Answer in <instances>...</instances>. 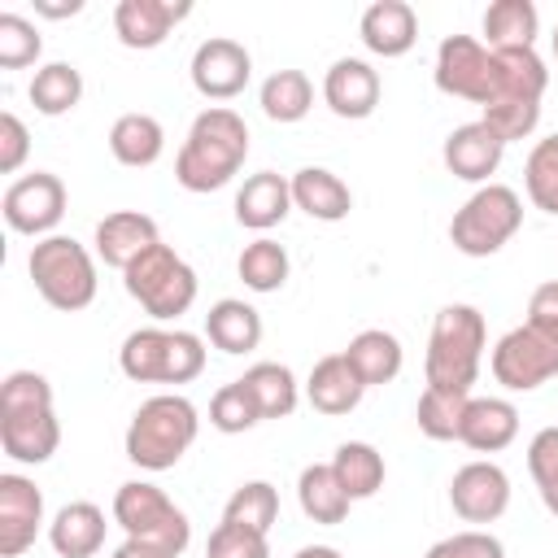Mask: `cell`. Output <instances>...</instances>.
<instances>
[{
	"label": "cell",
	"instance_id": "obj_1",
	"mask_svg": "<svg viewBox=\"0 0 558 558\" xmlns=\"http://www.w3.org/2000/svg\"><path fill=\"white\" fill-rule=\"evenodd\" d=\"M248 157V126L231 105H209L192 118L187 140L174 157V183L187 192L227 187Z\"/></svg>",
	"mask_w": 558,
	"mask_h": 558
},
{
	"label": "cell",
	"instance_id": "obj_2",
	"mask_svg": "<svg viewBox=\"0 0 558 558\" xmlns=\"http://www.w3.org/2000/svg\"><path fill=\"white\" fill-rule=\"evenodd\" d=\"M61 423L52 410V384L39 371H9L0 384V449L22 466H39L57 453Z\"/></svg>",
	"mask_w": 558,
	"mask_h": 558
},
{
	"label": "cell",
	"instance_id": "obj_3",
	"mask_svg": "<svg viewBox=\"0 0 558 558\" xmlns=\"http://www.w3.org/2000/svg\"><path fill=\"white\" fill-rule=\"evenodd\" d=\"M484 349H488V323L475 305H445L432 318V336H427V357H423V375L427 388H449V392H471V384L480 379L484 366Z\"/></svg>",
	"mask_w": 558,
	"mask_h": 558
},
{
	"label": "cell",
	"instance_id": "obj_4",
	"mask_svg": "<svg viewBox=\"0 0 558 558\" xmlns=\"http://www.w3.org/2000/svg\"><path fill=\"white\" fill-rule=\"evenodd\" d=\"M196 432H201L196 405L183 392H157L131 414L122 445L140 471H170L196 445Z\"/></svg>",
	"mask_w": 558,
	"mask_h": 558
},
{
	"label": "cell",
	"instance_id": "obj_5",
	"mask_svg": "<svg viewBox=\"0 0 558 558\" xmlns=\"http://www.w3.org/2000/svg\"><path fill=\"white\" fill-rule=\"evenodd\" d=\"M26 270H31L35 292L52 310H61V314L87 310L96 301V288H100L96 257L74 235H44V240H35L31 257H26Z\"/></svg>",
	"mask_w": 558,
	"mask_h": 558
},
{
	"label": "cell",
	"instance_id": "obj_6",
	"mask_svg": "<svg viewBox=\"0 0 558 558\" xmlns=\"http://www.w3.org/2000/svg\"><path fill=\"white\" fill-rule=\"evenodd\" d=\"M118 366L135 384H192L205 371V340L183 327H135L118 349Z\"/></svg>",
	"mask_w": 558,
	"mask_h": 558
},
{
	"label": "cell",
	"instance_id": "obj_7",
	"mask_svg": "<svg viewBox=\"0 0 558 558\" xmlns=\"http://www.w3.org/2000/svg\"><path fill=\"white\" fill-rule=\"evenodd\" d=\"M113 523L126 532V541H140L161 558H179L192 541L187 514L166 497V488L148 480H126L113 493Z\"/></svg>",
	"mask_w": 558,
	"mask_h": 558
},
{
	"label": "cell",
	"instance_id": "obj_8",
	"mask_svg": "<svg viewBox=\"0 0 558 558\" xmlns=\"http://www.w3.org/2000/svg\"><path fill=\"white\" fill-rule=\"evenodd\" d=\"M519 227H523L519 192L506 183H484L449 218V244L466 257H493L519 235Z\"/></svg>",
	"mask_w": 558,
	"mask_h": 558
},
{
	"label": "cell",
	"instance_id": "obj_9",
	"mask_svg": "<svg viewBox=\"0 0 558 558\" xmlns=\"http://www.w3.org/2000/svg\"><path fill=\"white\" fill-rule=\"evenodd\" d=\"M122 288H126L131 301L144 305V314L153 323H170V318L192 310V301H196V270L170 244H153L148 253H140L122 270Z\"/></svg>",
	"mask_w": 558,
	"mask_h": 558
},
{
	"label": "cell",
	"instance_id": "obj_10",
	"mask_svg": "<svg viewBox=\"0 0 558 558\" xmlns=\"http://www.w3.org/2000/svg\"><path fill=\"white\" fill-rule=\"evenodd\" d=\"M488 366L501 388L532 392L558 375V331H549L541 323H519L493 344Z\"/></svg>",
	"mask_w": 558,
	"mask_h": 558
},
{
	"label": "cell",
	"instance_id": "obj_11",
	"mask_svg": "<svg viewBox=\"0 0 558 558\" xmlns=\"http://www.w3.org/2000/svg\"><path fill=\"white\" fill-rule=\"evenodd\" d=\"M65 201H70L65 183L52 170H35V174H22L4 187L0 209H4L9 231L44 240V235H57V222L65 218Z\"/></svg>",
	"mask_w": 558,
	"mask_h": 558
},
{
	"label": "cell",
	"instance_id": "obj_12",
	"mask_svg": "<svg viewBox=\"0 0 558 558\" xmlns=\"http://www.w3.org/2000/svg\"><path fill=\"white\" fill-rule=\"evenodd\" d=\"M432 78L445 96H458V100H471L484 109L493 96V52L475 35H445L436 48Z\"/></svg>",
	"mask_w": 558,
	"mask_h": 558
},
{
	"label": "cell",
	"instance_id": "obj_13",
	"mask_svg": "<svg viewBox=\"0 0 558 558\" xmlns=\"http://www.w3.org/2000/svg\"><path fill=\"white\" fill-rule=\"evenodd\" d=\"M187 74H192V87L205 100H235L253 78V57H248V48L240 39L209 35V39L196 44Z\"/></svg>",
	"mask_w": 558,
	"mask_h": 558
},
{
	"label": "cell",
	"instance_id": "obj_14",
	"mask_svg": "<svg viewBox=\"0 0 558 558\" xmlns=\"http://www.w3.org/2000/svg\"><path fill=\"white\" fill-rule=\"evenodd\" d=\"M449 506H453V514L462 523H475V527L480 523H497L506 514V506H510V475L497 462L475 458V462H466V466L453 471V480H449Z\"/></svg>",
	"mask_w": 558,
	"mask_h": 558
},
{
	"label": "cell",
	"instance_id": "obj_15",
	"mask_svg": "<svg viewBox=\"0 0 558 558\" xmlns=\"http://www.w3.org/2000/svg\"><path fill=\"white\" fill-rule=\"evenodd\" d=\"M44 527V493L35 480L4 471L0 475V558H17L35 545Z\"/></svg>",
	"mask_w": 558,
	"mask_h": 558
},
{
	"label": "cell",
	"instance_id": "obj_16",
	"mask_svg": "<svg viewBox=\"0 0 558 558\" xmlns=\"http://www.w3.org/2000/svg\"><path fill=\"white\" fill-rule=\"evenodd\" d=\"M384 96V83H379V70L362 57H340L327 65L323 74V105L336 113V118H371L375 105Z\"/></svg>",
	"mask_w": 558,
	"mask_h": 558
},
{
	"label": "cell",
	"instance_id": "obj_17",
	"mask_svg": "<svg viewBox=\"0 0 558 558\" xmlns=\"http://www.w3.org/2000/svg\"><path fill=\"white\" fill-rule=\"evenodd\" d=\"M192 13L187 0H118L113 4V35L122 48H161L166 35Z\"/></svg>",
	"mask_w": 558,
	"mask_h": 558
},
{
	"label": "cell",
	"instance_id": "obj_18",
	"mask_svg": "<svg viewBox=\"0 0 558 558\" xmlns=\"http://www.w3.org/2000/svg\"><path fill=\"white\" fill-rule=\"evenodd\" d=\"M440 157H445V170H449L453 179L484 187V183H493V174H497V166H501V157H506V144L475 118V122H462V126H453V131L445 135Z\"/></svg>",
	"mask_w": 558,
	"mask_h": 558
},
{
	"label": "cell",
	"instance_id": "obj_19",
	"mask_svg": "<svg viewBox=\"0 0 558 558\" xmlns=\"http://www.w3.org/2000/svg\"><path fill=\"white\" fill-rule=\"evenodd\" d=\"M153 244H161V231L140 209H113V214H105L96 222V257L105 266H113V270H126Z\"/></svg>",
	"mask_w": 558,
	"mask_h": 558
},
{
	"label": "cell",
	"instance_id": "obj_20",
	"mask_svg": "<svg viewBox=\"0 0 558 558\" xmlns=\"http://www.w3.org/2000/svg\"><path fill=\"white\" fill-rule=\"evenodd\" d=\"M357 35L362 44L375 52V57H405L414 44H418V13L405 4V0H375L362 9V22H357Z\"/></svg>",
	"mask_w": 558,
	"mask_h": 558
},
{
	"label": "cell",
	"instance_id": "obj_21",
	"mask_svg": "<svg viewBox=\"0 0 558 558\" xmlns=\"http://www.w3.org/2000/svg\"><path fill=\"white\" fill-rule=\"evenodd\" d=\"M292 179L275 174V170H257L240 183L235 192V222L248 231H270L292 214Z\"/></svg>",
	"mask_w": 558,
	"mask_h": 558
},
{
	"label": "cell",
	"instance_id": "obj_22",
	"mask_svg": "<svg viewBox=\"0 0 558 558\" xmlns=\"http://www.w3.org/2000/svg\"><path fill=\"white\" fill-rule=\"evenodd\" d=\"M362 392H366V384L357 379V371L349 366L344 353L318 357L314 371H310V379H305V401H310L318 414H327V418H340V414L357 410Z\"/></svg>",
	"mask_w": 558,
	"mask_h": 558
},
{
	"label": "cell",
	"instance_id": "obj_23",
	"mask_svg": "<svg viewBox=\"0 0 558 558\" xmlns=\"http://www.w3.org/2000/svg\"><path fill=\"white\" fill-rule=\"evenodd\" d=\"M105 510L96 501H65L48 519V545L57 558H96L105 545Z\"/></svg>",
	"mask_w": 558,
	"mask_h": 558
},
{
	"label": "cell",
	"instance_id": "obj_24",
	"mask_svg": "<svg viewBox=\"0 0 558 558\" xmlns=\"http://www.w3.org/2000/svg\"><path fill=\"white\" fill-rule=\"evenodd\" d=\"M519 436V410L506 397H471L458 440L475 453H501Z\"/></svg>",
	"mask_w": 558,
	"mask_h": 558
},
{
	"label": "cell",
	"instance_id": "obj_25",
	"mask_svg": "<svg viewBox=\"0 0 558 558\" xmlns=\"http://www.w3.org/2000/svg\"><path fill=\"white\" fill-rule=\"evenodd\" d=\"M292 205L301 214H310L314 222H340L353 209V192L327 166H301L292 174Z\"/></svg>",
	"mask_w": 558,
	"mask_h": 558
},
{
	"label": "cell",
	"instance_id": "obj_26",
	"mask_svg": "<svg viewBox=\"0 0 558 558\" xmlns=\"http://www.w3.org/2000/svg\"><path fill=\"white\" fill-rule=\"evenodd\" d=\"M545 87H549V70H545L536 48L493 52V96H488V105H497V100H536L541 105Z\"/></svg>",
	"mask_w": 558,
	"mask_h": 558
},
{
	"label": "cell",
	"instance_id": "obj_27",
	"mask_svg": "<svg viewBox=\"0 0 558 558\" xmlns=\"http://www.w3.org/2000/svg\"><path fill=\"white\" fill-rule=\"evenodd\" d=\"M205 340L231 357L253 353L262 344V314L240 296H222L205 314Z\"/></svg>",
	"mask_w": 558,
	"mask_h": 558
},
{
	"label": "cell",
	"instance_id": "obj_28",
	"mask_svg": "<svg viewBox=\"0 0 558 558\" xmlns=\"http://www.w3.org/2000/svg\"><path fill=\"white\" fill-rule=\"evenodd\" d=\"M484 48L488 52H514V48H536L541 35V13L532 0H493L484 9Z\"/></svg>",
	"mask_w": 558,
	"mask_h": 558
},
{
	"label": "cell",
	"instance_id": "obj_29",
	"mask_svg": "<svg viewBox=\"0 0 558 558\" xmlns=\"http://www.w3.org/2000/svg\"><path fill=\"white\" fill-rule=\"evenodd\" d=\"M340 353L349 357V366L357 371V379H362L366 388H375V384H392V379L401 375V366H405V349H401V340H397L392 331H384V327H366V331H357Z\"/></svg>",
	"mask_w": 558,
	"mask_h": 558
},
{
	"label": "cell",
	"instance_id": "obj_30",
	"mask_svg": "<svg viewBox=\"0 0 558 558\" xmlns=\"http://www.w3.org/2000/svg\"><path fill=\"white\" fill-rule=\"evenodd\" d=\"M109 153H113V161H122L131 170H144L166 153V131L153 113H140V109L122 113L109 126Z\"/></svg>",
	"mask_w": 558,
	"mask_h": 558
},
{
	"label": "cell",
	"instance_id": "obj_31",
	"mask_svg": "<svg viewBox=\"0 0 558 558\" xmlns=\"http://www.w3.org/2000/svg\"><path fill=\"white\" fill-rule=\"evenodd\" d=\"M296 501H301L305 519H314V523H323V527L344 523V519H349V506H353V497H349L344 484L336 480L331 462H310V466L301 471V480H296Z\"/></svg>",
	"mask_w": 558,
	"mask_h": 558
},
{
	"label": "cell",
	"instance_id": "obj_32",
	"mask_svg": "<svg viewBox=\"0 0 558 558\" xmlns=\"http://www.w3.org/2000/svg\"><path fill=\"white\" fill-rule=\"evenodd\" d=\"M240 384L253 392L262 418H292V410L301 405V384L283 362H253Z\"/></svg>",
	"mask_w": 558,
	"mask_h": 558
},
{
	"label": "cell",
	"instance_id": "obj_33",
	"mask_svg": "<svg viewBox=\"0 0 558 558\" xmlns=\"http://www.w3.org/2000/svg\"><path fill=\"white\" fill-rule=\"evenodd\" d=\"M26 96H31L35 113H44V118H61V113L78 109V100H83V74H78L74 61H48V65L35 70Z\"/></svg>",
	"mask_w": 558,
	"mask_h": 558
},
{
	"label": "cell",
	"instance_id": "obj_34",
	"mask_svg": "<svg viewBox=\"0 0 558 558\" xmlns=\"http://www.w3.org/2000/svg\"><path fill=\"white\" fill-rule=\"evenodd\" d=\"M331 471H336V480L344 484V493H349L353 501L375 497V493L384 488V475H388L384 453H379L375 445H366V440H344V445L336 449V458H331Z\"/></svg>",
	"mask_w": 558,
	"mask_h": 558
},
{
	"label": "cell",
	"instance_id": "obj_35",
	"mask_svg": "<svg viewBox=\"0 0 558 558\" xmlns=\"http://www.w3.org/2000/svg\"><path fill=\"white\" fill-rule=\"evenodd\" d=\"M257 105L270 122H301L314 109V83H310L305 70H275L262 83Z\"/></svg>",
	"mask_w": 558,
	"mask_h": 558
},
{
	"label": "cell",
	"instance_id": "obj_36",
	"mask_svg": "<svg viewBox=\"0 0 558 558\" xmlns=\"http://www.w3.org/2000/svg\"><path fill=\"white\" fill-rule=\"evenodd\" d=\"M288 270H292L288 248H283L279 240H270V235H257V240L244 244L240 257H235V275L244 279L248 292H279V288L288 283Z\"/></svg>",
	"mask_w": 558,
	"mask_h": 558
},
{
	"label": "cell",
	"instance_id": "obj_37",
	"mask_svg": "<svg viewBox=\"0 0 558 558\" xmlns=\"http://www.w3.org/2000/svg\"><path fill=\"white\" fill-rule=\"evenodd\" d=\"M471 392H449V388H423L414 423L427 440H458L462 432V414H466Z\"/></svg>",
	"mask_w": 558,
	"mask_h": 558
},
{
	"label": "cell",
	"instance_id": "obj_38",
	"mask_svg": "<svg viewBox=\"0 0 558 558\" xmlns=\"http://www.w3.org/2000/svg\"><path fill=\"white\" fill-rule=\"evenodd\" d=\"M523 192L541 214L558 218V135H545L532 144L523 161Z\"/></svg>",
	"mask_w": 558,
	"mask_h": 558
},
{
	"label": "cell",
	"instance_id": "obj_39",
	"mask_svg": "<svg viewBox=\"0 0 558 558\" xmlns=\"http://www.w3.org/2000/svg\"><path fill=\"white\" fill-rule=\"evenodd\" d=\"M222 519L244 523V527H253V532H270L275 519H279V493H275V484H270V480H248V484H240V488L227 497Z\"/></svg>",
	"mask_w": 558,
	"mask_h": 558
},
{
	"label": "cell",
	"instance_id": "obj_40",
	"mask_svg": "<svg viewBox=\"0 0 558 558\" xmlns=\"http://www.w3.org/2000/svg\"><path fill=\"white\" fill-rule=\"evenodd\" d=\"M209 423H214L222 436H240V432H248V427L262 423V410H257L253 392H248L240 379H231V384H222V388L209 397Z\"/></svg>",
	"mask_w": 558,
	"mask_h": 558
},
{
	"label": "cell",
	"instance_id": "obj_41",
	"mask_svg": "<svg viewBox=\"0 0 558 558\" xmlns=\"http://www.w3.org/2000/svg\"><path fill=\"white\" fill-rule=\"evenodd\" d=\"M39 52L44 39L35 22H26L22 13H0V70H26L39 61Z\"/></svg>",
	"mask_w": 558,
	"mask_h": 558
},
{
	"label": "cell",
	"instance_id": "obj_42",
	"mask_svg": "<svg viewBox=\"0 0 558 558\" xmlns=\"http://www.w3.org/2000/svg\"><path fill=\"white\" fill-rule=\"evenodd\" d=\"M480 122L501 140V144H514V140H527L541 122V105L536 100H497V105H484Z\"/></svg>",
	"mask_w": 558,
	"mask_h": 558
},
{
	"label": "cell",
	"instance_id": "obj_43",
	"mask_svg": "<svg viewBox=\"0 0 558 558\" xmlns=\"http://www.w3.org/2000/svg\"><path fill=\"white\" fill-rule=\"evenodd\" d=\"M205 558H270V541H266V532H253V527H244V523L222 519V523L209 532Z\"/></svg>",
	"mask_w": 558,
	"mask_h": 558
},
{
	"label": "cell",
	"instance_id": "obj_44",
	"mask_svg": "<svg viewBox=\"0 0 558 558\" xmlns=\"http://www.w3.org/2000/svg\"><path fill=\"white\" fill-rule=\"evenodd\" d=\"M423 558H506V545L484 527H462L453 536H440Z\"/></svg>",
	"mask_w": 558,
	"mask_h": 558
},
{
	"label": "cell",
	"instance_id": "obj_45",
	"mask_svg": "<svg viewBox=\"0 0 558 558\" xmlns=\"http://www.w3.org/2000/svg\"><path fill=\"white\" fill-rule=\"evenodd\" d=\"M26 153H31V131H26V122H22L13 109H4V113H0V174H17V170L26 166Z\"/></svg>",
	"mask_w": 558,
	"mask_h": 558
},
{
	"label": "cell",
	"instance_id": "obj_46",
	"mask_svg": "<svg viewBox=\"0 0 558 558\" xmlns=\"http://www.w3.org/2000/svg\"><path fill=\"white\" fill-rule=\"evenodd\" d=\"M527 471H532L536 488L549 484V480H558V427H541L532 436V445H527Z\"/></svg>",
	"mask_w": 558,
	"mask_h": 558
},
{
	"label": "cell",
	"instance_id": "obj_47",
	"mask_svg": "<svg viewBox=\"0 0 558 558\" xmlns=\"http://www.w3.org/2000/svg\"><path fill=\"white\" fill-rule=\"evenodd\" d=\"M527 323H541V327L558 331V279H549V283H541V288L532 292V301H527Z\"/></svg>",
	"mask_w": 558,
	"mask_h": 558
},
{
	"label": "cell",
	"instance_id": "obj_48",
	"mask_svg": "<svg viewBox=\"0 0 558 558\" xmlns=\"http://www.w3.org/2000/svg\"><path fill=\"white\" fill-rule=\"evenodd\" d=\"M35 13H39V17H74V13H83V0H65V4L35 0Z\"/></svg>",
	"mask_w": 558,
	"mask_h": 558
},
{
	"label": "cell",
	"instance_id": "obj_49",
	"mask_svg": "<svg viewBox=\"0 0 558 558\" xmlns=\"http://www.w3.org/2000/svg\"><path fill=\"white\" fill-rule=\"evenodd\" d=\"M109 558H161V554H153V549H144L140 541H122V545H118V549H113Z\"/></svg>",
	"mask_w": 558,
	"mask_h": 558
},
{
	"label": "cell",
	"instance_id": "obj_50",
	"mask_svg": "<svg viewBox=\"0 0 558 558\" xmlns=\"http://www.w3.org/2000/svg\"><path fill=\"white\" fill-rule=\"evenodd\" d=\"M292 558H344V554L331 549V545H305V549H296Z\"/></svg>",
	"mask_w": 558,
	"mask_h": 558
},
{
	"label": "cell",
	"instance_id": "obj_51",
	"mask_svg": "<svg viewBox=\"0 0 558 558\" xmlns=\"http://www.w3.org/2000/svg\"><path fill=\"white\" fill-rule=\"evenodd\" d=\"M541 501H545V510L558 519V480H549V484H541Z\"/></svg>",
	"mask_w": 558,
	"mask_h": 558
},
{
	"label": "cell",
	"instance_id": "obj_52",
	"mask_svg": "<svg viewBox=\"0 0 558 558\" xmlns=\"http://www.w3.org/2000/svg\"><path fill=\"white\" fill-rule=\"evenodd\" d=\"M549 44H554V61H558V26H554V35H549Z\"/></svg>",
	"mask_w": 558,
	"mask_h": 558
}]
</instances>
